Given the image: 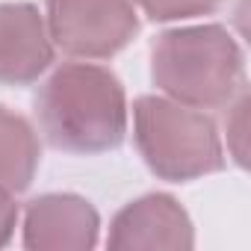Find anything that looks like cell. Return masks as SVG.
Here are the masks:
<instances>
[{
    "instance_id": "obj_9",
    "label": "cell",
    "mask_w": 251,
    "mask_h": 251,
    "mask_svg": "<svg viewBox=\"0 0 251 251\" xmlns=\"http://www.w3.org/2000/svg\"><path fill=\"white\" fill-rule=\"evenodd\" d=\"M151 21H183L198 15H213L225 0H133Z\"/></svg>"
},
{
    "instance_id": "obj_10",
    "label": "cell",
    "mask_w": 251,
    "mask_h": 251,
    "mask_svg": "<svg viewBox=\"0 0 251 251\" xmlns=\"http://www.w3.org/2000/svg\"><path fill=\"white\" fill-rule=\"evenodd\" d=\"M227 106H230V112H227V118H225L227 151H230V157L236 160V166L245 169V163H248V95H245V89H239L236 103L230 100Z\"/></svg>"
},
{
    "instance_id": "obj_11",
    "label": "cell",
    "mask_w": 251,
    "mask_h": 251,
    "mask_svg": "<svg viewBox=\"0 0 251 251\" xmlns=\"http://www.w3.org/2000/svg\"><path fill=\"white\" fill-rule=\"evenodd\" d=\"M15 225H18V204H15V195L0 189V248L9 245L12 233H15Z\"/></svg>"
},
{
    "instance_id": "obj_8",
    "label": "cell",
    "mask_w": 251,
    "mask_h": 251,
    "mask_svg": "<svg viewBox=\"0 0 251 251\" xmlns=\"http://www.w3.org/2000/svg\"><path fill=\"white\" fill-rule=\"evenodd\" d=\"M42 163V142L33 124L0 106V189L12 195L30 189Z\"/></svg>"
},
{
    "instance_id": "obj_6",
    "label": "cell",
    "mask_w": 251,
    "mask_h": 251,
    "mask_svg": "<svg viewBox=\"0 0 251 251\" xmlns=\"http://www.w3.org/2000/svg\"><path fill=\"white\" fill-rule=\"evenodd\" d=\"M100 216L83 195L48 192L27 204L24 248L30 251H89L98 245Z\"/></svg>"
},
{
    "instance_id": "obj_7",
    "label": "cell",
    "mask_w": 251,
    "mask_h": 251,
    "mask_svg": "<svg viewBox=\"0 0 251 251\" xmlns=\"http://www.w3.org/2000/svg\"><path fill=\"white\" fill-rule=\"evenodd\" d=\"M53 62L48 21L33 3H0V83L30 86Z\"/></svg>"
},
{
    "instance_id": "obj_2",
    "label": "cell",
    "mask_w": 251,
    "mask_h": 251,
    "mask_svg": "<svg viewBox=\"0 0 251 251\" xmlns=\"http://www.w3.org/2000/svg\"><path fill=\"white\" fill-rule=\"evenodd\" d=\"M151 80L177 103L222 109L242 89V50L222 24L166 30L151 45Z\"/></svg>"
},
{
    "instance_id": "obj_3",
    "label": "cell",
    "mask_w": 251,
    "mask_h": 251,
    "mask_svg": "<svg viewBox=\"0 0 251 251\" xmlns=\"http://www.w3.org/2000/svg\"><path fill=\"white\" fill-rule=\"evenodd\" d=\"M133 142L145 166L172 183H189L225 169L216 121L166 95L133 100Z\"/></svg>"
},
{
    "instance_id": "obj_1",
    "label": "cell",
    "mask_w": 251,
    "mask_h": 251,
    "mask_svg": "<svg viewBox=\"0 0 251 251\" xmlns=\"http://www.w3.org/2000/svg\"><path fill=\"white\" fill-rule=\"evenodd\" d=\"M36 118L50 148L95 157L115 151L127 133V100L118 77L92 62L59 65L36 95Z\"/></svg>"
},
{
    "instance_id": "obj_5",
    "label": "cell",
    "mask_w": 251,
    "mask_h": 251,
    "mask_svg": "<svg viewBox=\"0 0 251 251\" xmlns=\"http://www.w3.org/2000/svg\"><path fill=\"white\" fill-rule=\"evenodd\" d=\"M106 245L115 251H154V248H192V219L177 198L151 192L121 207L109 225Z\"/></svg>"
},
{
    "instance_id": "obj_4",
    "label": "cell",
    "mask_w": 251,
    "mask_h": 251,
    "mask_svg": "<svg viewBox=\"0 0 251 251\" xmlns=\"http://www.w3.org/2000/svg\"><path fill=\"white\" fill-rule=\"evenodd\" d=\"M48 33L53 48L74 59H109L139 33L133 0H48Z\"/></svg>"
}]
</instances>
